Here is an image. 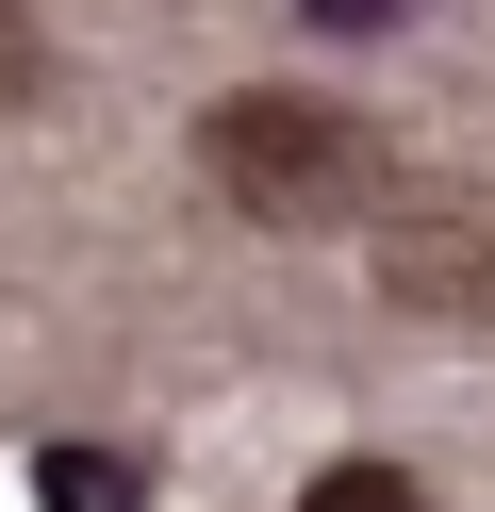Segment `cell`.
Here are the masks:
<instances>
[{"mask_svg": "<svg viewBox=\"0 0 495 512\" xmlns=\"http://www.w3.org/2000/svg\"><path fill=\"white\" fill-rule=\"evenodd\" d=\"M380 281H396L413 314H495V215H479V199H413V215L380 232Z\"/></svg>", "mask_w": 495, "mask_h": 512, "instance_id": "2", "label": "cell"}, {"mask_svg": "<svg viewBox=\"0 0 495 512\" xmlns=\"http://www.w3.org/2000/svg\"><path fill=\"white\" fill-rule=\"evenodd\" d=\"M0 100H33V34H17V0H0Z\"/></svg>", "mask_w": 495, "mask_h": 512, "instance_id": "6", "label": "cell"}, {"mask_svg": "<svg viewBox=\"0 0 495 512\" xmlns=\"http://www.w3.org/2000/svg\"><path fill=\"white\" fill-rule=\"evenodd\" d=\"M33 512H149V479H132L116 446H50V463H33Z\"/></svg>", "mask_w": 495, "mask_h": 512, "instance_id": "3", "label": "cell"}, {"mask_svg": "<svg viewBox=\"0 0 495 512\" xmlns=\"http://www.w3.org/2000/svg\"><path fill=\"white\" fill-rule=\"evenodd\" d=\"M297 512H429V496H413V479H396V463H330V479H314V496H297Z\"/></svg>", "mask_w": 495, "mask_h": 512, "instance_id": "4", "label": "cell"}, {"mask_svg": "<svg viewBox=\"0 0 495 512\" xmlns=\"http://www.w3.org/2000/svg\"><path fill=\"white\" fill-rule=\"evenodd\" d=\"M297 17H314V34H396L413 0H297Z\"/></svg>", "mask_w": 495, "mask_h": 512, "instance_id": "5", "label": "cell"}, {"mask_svg": "<svg viewBox=\"0 0 495 512\" xmlns=\"http://www.w3.org/2000/svg\"><path fill=\"white\" fill-rule=\"evenodd\" d=\"M198 166H215L231 215H264V232H347L363 199H380V133L330 100H281V83H248V100L198 116Z\"/></svg>", "mask_w": 495, "mask_h": 512, "instance_id": "1", "label": "cell"}]
</instances>
